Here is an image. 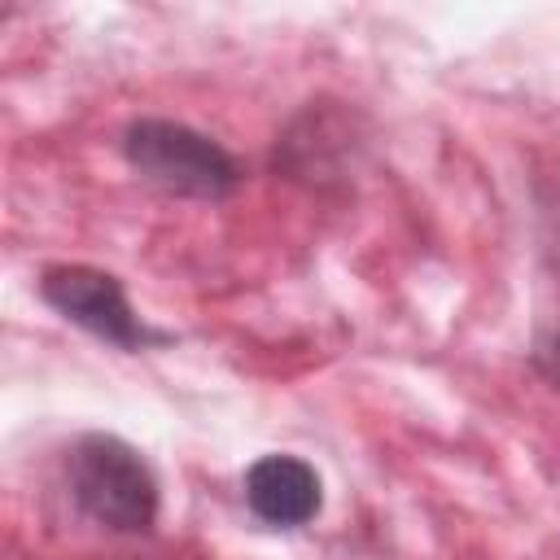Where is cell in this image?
<instances>
[{
  "instance_id": "6da1fadb",
  "label": "cell",
  "mask_w": 560,
  "mask_h": 560,
  "mask_svg": "<svg viewBox=\"0 0 560 560\" xmlns=\"http://www.w3.org/2000/svg\"><path fill=\"white\" fill-rule=\"evenodd\" d=\"M79 512L114 534H149L158 521V477L144 455L114 433H83L66 455Z\"/></svg>"
},
{
  "instance_id": "7a4b0ae2",
  "label": "cell",
  "mask_w": 560,
  "mask_h": 560,
  "mask_svg": "<svg viewBox=\"0 0 560 560\" xmlns=\"http://www.w3.org/2000/svg\"><path fill=\"white\" fill-rule=\"evenodd\" d=\"M127 166L171 197L219 201L241 184V162L206 131L175 118H136L122 131Z\"/></svg>"
},
{
  "instance_id": "3957f363",
  "label": "cell",
  "mask_w": 560,
  "mask_h": 560,
  "mask_svg": "<svg viewBox=\"0 0 560 560\" xmlns=\"http://www.w3.org/2000/svg\"><path fill=\"white\" fill-rule=\"evenodd\" d=\"M39 298L61 319L79 324L83 332H92V337H101L118 350H144V346L166 341V332L149 328L131 311L127 289L114 271H101V267H88V262H52L39 276Z\"/></svg>"
},
{
  "instance_id": "277c9868",
  "label": "cell",
  "mask_w": 560,
  "mask_h": 560,
  "mask_svg": "<svg viewBox=\"0 0 560 560\" xmlns=\"http://www.w3.org/2000/svg\"><path fill=\"white\" fill-rule=\"evenodd\" d=\"M245 503L271 529H298L319 516V472L298 455H262L245 468Z\"/></svg>"
},
{
  "instance_id": "5b68a950",
  "label": "cell",
  "mask_w": 560,
  "mask_h": 560,
  "mask_svg": "<svg viewBox=\"0 0 560 560\" xmlns=\"http://www.w3.org/2000/svg\"><path fill=\"white\" fill-rule=\"evenodd\" d=\"M538 368L560 385V332H556L551 341H542V350H538Z\"/></svg>"
}]
</instances>
